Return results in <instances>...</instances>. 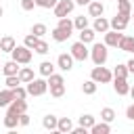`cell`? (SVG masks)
Masks as SVG:
<instances>
[{
    "mask_svg": "<svg viewBox=\"0 0 134 134\" xmlns=\"http://www.w3.org/2000/svg\"><path fill=\"white\" fill-rule=\"evenodd\" d=\"M109 46L107 44H98V42H92V48H90V59L94 65H105L107 59H109Z\"/></svg>",
    "mask_w": 134,
    "mask_h": 134,
    "instance_id": "1",
    "label": "cell"
},
{
    "mask_svg": "<svg viewBox=\"0 0 134 134\" xmlns=\"http://www.w3.org/2000/svg\"><path fill=\"white\" fill-rule=\"evenodd\" d=\"M27 94L29 96H42V94H46V90H48V80H42V77H34L31 82H27Z\"/></svg>",
    "mask_w": 134,
    "mask_h": 134,
    "instance_id": "2",
    "label": "cell"
},
{
    "mask_svg": "<svg viewBox=\"0 0 134 134\" xmlns=\"http://www.w3.org/2000/svg\"><path fill=\"white\" fill-rule=\"evenodd\" d=\"M90 77H92L96 84H109V82L113 80V71H109V69L103 67V65H96V67L90 71Z\"/></svg>",
    "mask_w": 134,
    "mask_h": 134,
    "instance_id": "3",
    "label": "cell"
},
{
    "mask_svg": "<svg viewBox=\"0 0 134 134\" xmlns=\"http://www.w3.org/2000/svg\"><path fill=\"white\" fill-rule=\"evenodd\" d=\"M10 54H13V59H15L19 65H27V63L31 61V48H27L25 44H21V46H15Z\"/></svg>",
    "mask_w": 134,
    "mask_h": 134,
    "instance_id": "4",
    "label": "cell"
},
{
    "mask_svg": "<svg viewBox=\"0 0 134 134\" xmlns=\"http://www.w3.org/2000/svg\"><path fill=\"white\" fill-rule=\"evenodd\" d=\"M71 54H73L75 61H82V63H84V61L90 57V50H88V46H86L82 40H77V42L71 44Z\"/></svg>",
    "mask_w": 134,
    "mask_h": 134,
    "instance_id": "5",
    "label": "cell"
},
{
    "mask_svg": "<svg viewBox=\"0 0 134 134\" xmlns=\"http://www.w3.org/2000/svg\"><path fill=\"white\" fill-rule=\"evenodd\" d=\"M73 8H75V0H59L52 10H54V17L61 19V17H67Z\"/></svg>",
    "mask_w": 134,
    "mask_h": 134,
    "instance_id": "6",
    "label": "cell"
},
{
    "mask_svg": "<svg viewBox=\"0 0 134 134\" xmlns=\"http://www.w3.org/2000/svg\"><path fill=\"white\" fill-rule=\"evenodd\" d=\"M132 15H124V13H117L113 19H111V29H117V31H124L130 23Z\"/></svg>",
    "mask_w": 134,
    "mask_h": 134,
    "instance_id": "7",
    "label": "cell"
},
{
    "mask_svg": "<svg viewBox=\"0 0 134 134\" xmlns=\"http://www.w3.org/2000/svg\"><path fill=\"white\" fill-rule=\"evenodd\" d=\"M73 54L71 52H63V54H59L57 57V67L61 69V71H71L73 69Z\"/></svg>",
    "mask_w": 134,
    "mask_h": 134,
    "instance_id": "8",
    "label": "cell"
},
{
    "mask_svg": "<svg viewBox=\"0 0 134 134\" xmlns=\"http://www.w3.org/2000/svg\"><path fill=\"white\" fill-rule=\"evenodd\" d=\"M121 38H124V34H121V31H117V29H109V31L105 34V44H107V46L117 48V46H119V42H121Z\"/></svg>",
    "mask_w": 134,
    "mask_h": 134,
    "instance_id": "9",
    "label": "cell"
},
{
    "mask_svg": "<svg viewBox=\"0 0 134 134\" xmlns=\"http://www.w3.org/2000/svg\"><path fill=\"white\" fill-rule=\"evenodd\" d=\"M113 88L119 96H126L130 94V84H128V77H113Z\"/></svg>",
    "mask_w": 134,
    "mask_h": 134,
    "instance_id": "10",
    "label": "cell"
},
{
    "mask_svg": "<svg viewBox=\"0 0 134 134\" xmlns=\"http://www.w3.org/2000/svg\"><path fill=\"white\" fill-rule=\"evenodd\" d=\"M6 111H8V113H15V115L25 113V111H27V103H25V98H15V100L6 107Z\"/></svg>",
    "mask_w": 134,
    "mask_h": 134,
    "instance_id": "11",
    "label": "cell"
},
{
    "mask_svg": "<svg viewBox=\"0 0 134 134\" xmlns=\"http://www.w3.org/2000/svg\"><path fill=\"white\" fill-rule=\"evenodd\" d=\"M92 29H94L96 34H107V31L111 29V21H109V19H105V17L100 15V17H96V19H94Z\"/></svg>",
    "mask_w": 134,
    "mask_h": 134,
    "instance_id": "12",
    "label": "cell"
},
{
    "mask_svg": "<svg viewBox=\"0 0 134 134\" xmlns=\"http://www.w3.org/2000/svg\"><path fill=\"white\" fill-rule=\"evenodd\" d=\"M103 13H105V4H103L100 0H92V2L88 4V15H90V17L96 19V17H100Z\"/></svg>",
    "mask_w": 134,
    "mask_h": 134,
    "instance_id": "13",
    "label": "cell"
},
{
    "mask_svg": "<svg viewBox=\"0 0 134 134\" xmlns=\"http://www.w3.org/2000/svg\"><path fill=\"white\" fill-rule=\"evenodd\" d=\"M15 46H17V42H15L13 36H4V38H0V52H13Z\"/></svg>",
    "mask_w": 134,
    "mask_h": 134,
    "instance_id": "14",
    "label": "cell"
},
{
    "mask_svg": "<svg viewBox=\"0 0 134 134\" xmlns=\"http://www.w3.org/2000/svg\"><path fill=\"white\" fill-rule=\"evenodd\" d=\"M42 126H44V130H50V132H57V126H59V117L57 115H44V119H42Z\"/></svg>",
    "mask_w": 134,
    "mask_h": 134,
    "instance_id": "15",
    "label": "cell"
},
{
    "mask_svg": "<svg viewBox=\"0 0 134 134\" xmlns=\"http://www.w3.org/2000/svg\"><path fill=\"white\" fill-rule=\"evenodd\" d=\"M19 63L15 61V59H10V61H6L4 65H2V71H4V75H17L19 73Z\"/></svg>",
    "mask_w": 134,
    "mask_h": 134,
    "instance_id": "16",
    "label": "cell"
},
{
    "mask_svg": "<svg viewBox=\"0 0 134 134\" xmlns=\"http://www.w3.org/2000/svg\"><path fill=\"white\" fill-rule=\"evenodd\" d=\"M13 100H15L13 88H4V90H0V107H8Z\"/></svg>",
    "mask_w": 134,
    "mask_h": 134,
    "instance_id": "17",
    "label": "cell"
},
{
    "mask_svg": "<svg viewBox=\"0 0 134 134\" xmlns=\"http://www.w3.org/2000/svg\"><path fill=\"white\" fill-rule=\"evenodd\" d=\"M94 36H96V31H94L92 27H84V29H80V40H82L84 44H92V42H94Z\"/></svg>",
    "mask_w": 134,
    "mask_h": 134,
    "instance_id": "18",
    "label": "cell"
},
{
    "mask_svg": "<svg viewBox=\"0 0 134 134\" xmlns=\"http://www.w3.org/2000/svg\"><path fill=\"white\" fill-rule=\"evenodd\" d=\"M71 130H73V121H71L69 117H59L57 132H61V134H67V132H71Z\"/></svg>",
    "mask_w": 134,
    "mask_h": 134,
    "instance_id": "19",
    "label": "cell"
},
{
    "mask_svg": "<svg viewBox=\"0 0 134 134\" xmlns=\"http://www.w3.org/2000/svg\"><path fill=\"white\" fill-rule=\"evenodd\" d=\"M117 48L124 50V52H134V36H124Z\"/></svg>",
    "mask_w": 134,
    "mask_h": 134,
    "instance_id": "20",
    "label": "cell"
},
{
    "mask_svg": "<svg viewBox=\"0 0 134 134\" xmlns=\"http://www.w3.org/2000/svg\"><path fill=\"white\" fill-rule=\"evenodd\" d=\"M38 71H40V75H42V77H48V75H52V73H54V65H52L50 61H42V63H40V67H38Z\"/></svg>",
    "mask_w": 134,
    "mask_h": 134,
    "instance_id": "21",
    "label": "cell"
},
{
    "mask_svg": "<svg viewBox=\"0 0 134 134\" xmlns=\"http://www.w3.org/2000/svg\"><path fill=\"white\" fill-rule=\"evenodd\" d=\"M50 36H52V40H54V42H67V40L71 38V34H67V31H63L61 27H54Z\"/></svg>",
    "mask_w": 134,
    "mask_h": 134,
    "instance_id": "22",
    "label": "cell"
},
{
    "mask_svg": "<svg viewBox=\"0 0 134 134\" xmlns=\"http://www.w3.org/2000/svg\"><path fill=\"white\" fill-rule=\"evenodd\" d=\"M17 126H19V115H15V113H8V111H6V115H4V128L13 130V128H17Z\"/></svg>",
    "mask_w": 134,
    "mask_h": 134,
    "instance_id": "23",
    "label": "cell"
},
{
    "mask_svg": "<svg viewBox=\"0 0 134 134\" xmlns=\"http://www.w3.org/2000/svg\"><path fill=\"white\" fill-rule=\"evenodd\" d=\"M90 132L92 134H109L111 132V126H109V121H100V124H94L90 128Z\"/></svg>",
    "mask_w": 134,
    "mask_h": 134,
    "instance_id": "24",
    "label": "cell"
},
{
    "mask_svg": "<svg viewBox=\"0 0 134 134\" xmlns=\"http://www.w3.org/2000/svg\"><path fill=\"white\" fill-rule=\"evenodd\" d=\"M19 80H21L23 84L31 82V80H34V69H31V67H21V69H19Z\"/></svg>",
    "mask_w": 134,
    "mask_h": 134,
    "instance_id": "25",
    "label": "cell"
},
{
    "mask_svg": "<svg viewBox=\"0 0 134 134\" xmlns=\"http://www.w3.org/2000/svg\"><path fill=\"white\" fill-rule=\"evenodd\" d=\"M57 27H61V29L67 31V34H73V29H75V27H73V21H69L67 17H61L59 23H57Z\"/></svg>",
    "mask_w": 134,
    "mask_h": 134,
    "instance_id": "26",
    "label": "cell"
},
{
    "mask_svg": "<svg viewBox=\"0 0 134 134\" xmlns=\"http://www.w3.org/2000/svg\"><path fill=\"white\" fill-rule=\"evenodd\" d=\"M96 88H98V84H96L92 77H90V80H86V82L82 84V92H84V94H94V92H96Z\"/></svg>",
    "mask_w": 134,
    "mask_h": 134,
    "instance_id": "27",
    "label": "cell"
},
{
    "mask_svg": "<svg viewBox=\"0 0 134 134\" xmlns=\"http://www.w3.org/2000/svg\"><path fill=\"white\" fill-rule=\"evenodd\" d=\"M94 124H96V117L90 115V113H84V115L80 117V126H84V128H88V130H90Z\"/></svg>",
    "mask_w": 134,
    "mask_h": 134,
    "instance_id": "28",
    "label": "cell"
},
{
    "mask_svg": "<svg viewBox=\"0 0 134 134\" xmlns=\"http://www.w3.org/2000/svg\"><path fill=\"white\" fill-rule=\"evenodd\" d=\"M128 65H124V63H117L115 65V69H113V77H128Z\"/></svg>",
    "mask_w": 134,
    "mask_h": 134,
    "instance_id": "29",
    "label": "cell"
},
{
    "mask_svg": "<svg viewBox=\"0 0 134 134\" xmlns=\"http://www.w3.org/2000/svg\"><path fill=\"white\" fill-rule=\"evenodd\" d=\"M50 88V96L52 98H61L65 94V84H54V86H48Z\"/></svg>",
    "mask_w": 134,
    "mask_h": 134,
    "instance_id": "30",
    "label": "cell"
},
{
    "mask_svg": "<svg viewBox=\"0 0 134 134\" xmlns=\"http://www.w3.org/2000/svg\"><path fill=\"white\" fill-rule=\"evenodd\" d=\"M117 13H124V15H132V6H130V0H117Z\"/></svg>",
    "mask_w": 134,
    "mask_h": 134,
    "instance_id": "31",
    "label": "cell"
},
{
    "mask_svg": "<svg viewBox=\"0 0 134 134\" xmlns=\"http://www.w3.org/2000/svg\"><path fill=\"white\" fill-rule=\"evenodd\" d=\"M4 84H6V88H17V86H21L23 82L19 80V73H17V75H6Z\"/></svg>",
    "mask_w": 134,
    "mask_h": 134,
    "instance_id": "32",
    "label": "cell"
},
{
    "mask_svg": "<svg viewBox=\"0 0 134 134\" xmlns=\"http://www.w3.org/2000/svg\"><path fill=\"white\" fill-rule=\"evenodd\" d=\"M100 119H103V121H109V124H111V121L115 119V111H113L111 107H105V109L100 111Z\"/></svg>",
    "mask_w": 134,
    "mask_h": 134,
    "instance_id": "33",
    "label": "cell"
},
{
    "mask_svg": "<svg viewBox=\"0 0 134 134\" xmlns=\"http://www.w3.org/2000/svg\"><path fill=\"white\" fill-rule=\"evenodd\" d=\"M73 27H75V29H84V27H88V17H84V15L75 17V19H73Z\"/></svg>",
    "mask_w": 134,
    "mask_h": 134,
    "instance_id": "34",
    "label": "cell"
},
{
    "mask_svg": "<svg viewBox=\"0 0 134 134\" xmlns=\"http://www.w3.org/2000/svg\"><path fill=\"white\" fill-rule=\"evenodd\" d=\"M46 31H48V27H46L44 23H36V25L31 27V34H34V36H38V38H42Z\"/></svg>",
    "mask_w": 134,
    "mask_h": 134,
    "instance_id": "35",
    "label": "cell"
},
{
    "mask_svg": "<svg viewBox=\"0 0 134 134\" xmlns=\"http://www.w3.org/2000/svg\"><path fill=\"white\" fill-rule=\"evenodd\" d=\"M38 40H40L38 36H34V34H27V36H25V40H23V44H25L27 48H31V50H34V48H36V44H38Z\"/></svg>",
    "mask_w": 134,
    "mask_h": 134,
    "instance_id": "36",
    "label": "cell"
},
{
    "mask_svg": "<svg viewBox=\"0 0 134 134\" xmlns=\"http://www.w3.org/2000/svg\"><path fill=\"white\" fill-rule=\"evenodd\" d=\"M46 80H48V86H54V84H65V80H63V75H61V73H52V75H48Z\"/></svg>",
    "mask_w": 134,
    "mask_h": 134,
    "instance_id": "37",
    "label": "cell"
},
{
    "mask_svg": "<svg viewBox=\"0 0 134 134\" xmlns=\"http://www.w3.org/2000/svg\"><path fill=\"white\" fill-rule=\"evenodd\" d=\"M57 2L59 0H36V6H40V8H54Z\"/></svg>",
    "mask_w": 134,
    "mask_h": 134,
    "instance_id": "38",
    "label": "cell"
},
{
    "mask_svg": "<svg viewBox=\"0 0 134 134\" xmlns=\"http://www.w3.org/2000/svg\"><path fill=\"white\" fill-rule=\"evenodd\" d=\"M34 50H36V52H38V54H46V52H48V44H46V42H44V40H42V38H40V40H38V44H36V48H34Z\"/></svg>",
    "mask_w": 134,
    "mask_h": 134,
    "instance_id": "39",
    "label": "cell"
},
{
    "mask_svg": "<svg viewBox=\"0 0 134 134\" xmlns=\"http://www.w3.org/2000/svg\"><path fill=\"white\" fill-rule=\"evenodd\" d=\"M13 94H15V98H27V96H29V94H27V88H23V86L13 88Z\"/></svg>",
    "mask_w": 134,
    "mask_h": 134,
    "instance_id": "40",
    "label": "cell"
},
{
    "mask_svg": "<svg viewBox=\"0 0 134 134\" xmlns=\"http://www.w3.org/2000/svg\"><path fill=\"white\" fill-rule=\"evenodd\" d=\"M36 6V0H21V8L23 10H34Z\"/></svg>",
    "mask_w": 134,
    "mask_h": 134,
    "instance_id": "41",
    "label": "cell"
},
{
    "mask_svg": "<svg viewBox=\"0 0 134 134\" xmlns=\"http://www.w3.org/2000/svg\"><path fill=\"white\" fill-rule=\"evenodd\" d=\"M29 121H31V119H29V115H27V111L19 115V126H23V128H25V126H29Z\"/></svg>",
    "mask_w": 134,
    "mask_h": 134,
    "instance_id": "42",
    "label": "cell"
},
{
    "mask_svg": "<svg viewBox=\"0 0 134 134\" xmlns=\"http://www.w3.org/2000/svg\"><path fill=\"white\" fill-rule=\"evenodd\" d=\"M86 132H88V128H84V126H77L71 130V134H86Z\"/></svg>",
    "mask_w": 134,
    "mask_h": 134,
    "instance_id": "43",
    "label": "cell"
},
{
    "mask_svg": "<svg viewBox=\"0 0 134 134\" xmlns=\"http://www.w3.org/2000/svg\"><path fill=\"white\" fill-rule=\"evenodd\" d=\"M126 117H128V119H132V121H134V105H130V107H128V109H126Z\"/></svg>",
    "mask_w": 134,
    "mask_h": 134,
    "instance_id": "44",
    "label": "cell"
},
{
    "mask_svg": "<svg viewBox=\"0 0 134 134\" xmlns=\"http://www.w3.org/2000/svg\"><path fill=\"white\" fill-rule=\"evenodd\" d=\"M126 65H128V71H130V73H134V59H130Z\"/></svg>",
    "mask_w": 134,
    "mask_h": 134,
    "instance_id": "45",
    "label": "cell"
},
{
    "mask_svg": "<svg viewBox=\"0 0 134 134\" xmlns=\"http://www.w3.org/2000/svg\"><path fill=\"white\" fill-rule=\"evenodd\" d=\"M90 2H92V0H75V4H82V6H84V4H86V6H88V4H90Z\"/></svg>",
    "mask_w": 134,
    "mask_h": 134,
    "instance_id": "46",
    "label": "cell"
},
{
    "mask_svg": "<svg viewBox=\"0 0 134 134\" xmlns=\"http://www.w3.org/2000/svg\"><path fill=\"white\" fill-rule=\"evenodd\" d=\"M130 96L134 98V86H130Z\"/></svg>",
    "mask_w": 134,
    "mask_h": 134,
    "instance_id": "47",
    "label": "cell"
},
{
    "mask_svg": "<svg viewBox=\"0 0 134 134\" xmlns=\"http://www.w3.org/2000/svg\"><path fill=\"white\" fill-rule=\"evenodd\" d=\"M2 15H4V8H2V6H0V17H2Z\"/></svg>",
    "mask_w": 134,
    "mask_h": 134,
    "instance_id": "48",
    "label": "cell"
},
{
    "mask_svg": "<svg viewBox=\"0 0 134 134\" xmlns=\"http://www.w3.org/2000/svg\"><path fill=\"white\" fill-rule=\"evenodd\" d=\"M100 2H103V0H100Z\"/></svg>",
    "mask_w": 134,
    "mask_h": 134,
    "instance_id": "49",
    "label": "cell"
},
{
    "mask_svg": "<svg viewBox=\"0 0 134 134\" xmlns=\"http://www.w3.org/2000/svg\"><path fill=\"white\" fill-rule=\"evenodd\" d=\"M132 17H134V15H132Z\"/></svg>",
    "mask_w": 134,
    "mask_h": 134,
    "instance_id": "50",
    "label": "cell"
},
{
    "mask_svg": "<svg viewBox=\"0 0 134 134\" xmlns=\"http://www.w3.org/2000/svg\"><path fill=\"white\" fill-rule=\"evenodd\" d=\"M0 69H2V67H0Z\"/></svg>",
    "mask_w": 134,
    "mask_h": 134,
    "instance_id": "51",
    "label": "cell"
}]
</instances>
